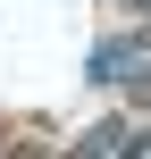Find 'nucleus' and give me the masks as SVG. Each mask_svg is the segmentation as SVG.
Instances as JSON below:
<instances>
[{"instance_id":"nucleus-2","label":"nucleus","mask_w":151,"mask_h":159,"mask_svg":"<svg viewBox=\"0 0 151 159\" xmlns=\"http://www.w3.org/2000/svg\"><path fill=\"white\" fill-rule=\"evenodd\" d=\"M109 151H126V126H118V117H101V126H92V134H84L67 159H109Z\"/></svg>"},{"instance_id":"nucleus-1","label":"nucleus","mask_w":151,"mask_h":159,"mask_svg":"<svg viewBox=\"0 0 151 159\" xmlns=\"http://www.w3.org/2000/svg\"><path fill=\"white\" fill-rule=\"evenodd\" d=\"M84 75H92V84H118V92H134V101H151V34H109V42L84 59Z\"/></svg>"}]
</instances>
